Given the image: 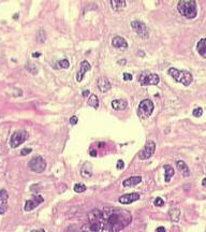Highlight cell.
Wrapping results in <instances>:
<instances>
[{"instance_id":"1","label":"cell","mask_w":206,"mask_h":232,"mask_svg":"<svg viewBox=\"0 0 206 232\" xmlns=\"http://www.w3.org/2000/svg\"><path fill=\"white\" fill-rule=\"evenodd\" d=\"M131 220V214L122 208H97L88 214V223L82 227V232H118L129 226Z\"/></svg>"},{"instance_id":"2","label":"cell","mask_w":206,"mask_h":232,"mask_svg":"<svg viewBox=\"0 0 206 232\" xmlns=\"http://www.w3.org/2000/svg\"><path fill=\"white\" fill-rule=\"evenodd\" d=\"M177 10L184 17L193 19L197 15V6L194 0H182L177 3Z\"/></svg>"},{"instance_id":"3","label":"cell","mask_w":206,"mask_h":232,"mask_svg":"<svg viewBox=\"0 0 206 232\" xmlns=\"http://www.w3.org/2000/svg\"><path fill=\"white\" fill-rule=\"evenodd\" d=\"M168 73L178 83L183 84L184 86H189L193 81L191 72L188 70H178L176 68H169Z\"/></svg>"},{"instance_id":"4","label":"cell","mask_w":206,"mask_h":232,"mask_svg":"<svg viewBox=\"0 0 206 232\" xmlns=\"http://www.w3.org/2000/svg\"><path fill=\"white\" fill-rule=\"evenodd\" d=\"M155 104L150 99H144L138 104V115L141 119H145L149 117L153 112Z\"/></svg>"},{"instance_id":"5","label":"cell","mask_w":206,"mask_h":232,"mask_svg":"<svg viewBox=\"0 0 206 232\" xmlns=\"http://www.w3.org/2000/svg\"><path fill=\"white\" fill-rule=\"evenodd\" d=\"M28 137L29 135H28V132L26 130L22 129V130L15 131L14 133L11 135V138H10V146H11L12 148L17 147L21 144H23L28 139Z\"/></svg>"},{"instance_id":"6","label":"cell","mask_w":206,"mask_h":232,"mask_svg":"<svg viewBox=\"0 0 206 232\" xmlns=\"http://www.w3.org/2000/svg\"><path fill=\"white\" fill-rule=\"evenodd\" d=\"M131 28L133 31L142 39L149 38V29L148 27L141 21H132L131 22Z\"/></svg>"},{"instance_id":"7","label":"cell","mask_w":206,"mask_h":232,"mask_svg":"<svg viewBox=\"0 0 206 232\" xmlns=\"http://www.w3.org/2000/svg\"><path fill=\"white\" fill-rule=\"evenodd\" d=\"M28 168L35 173H42L46 169V161L41 156H35L28 162Z\"/></svg>"},{"instance_id":"8","label":"cell","mask_w":206,"mask_h":232,"mask_svg":"<svg viewBox=\"0 0 206 232\" xmlns=\"http://www.w3.org/2000/svg\"><path fill=\"white\" fill-rule=\"evenodd\" d=\"M140 84L142 86H148V85H158L160 82V79L158 76V74L155 73H150V72H143L140 75Z\"/></svg>"},{"instance_id":"9","label":"cell","mask_w":206,"mask_h":232,"mask_svg":"<svg viewBox=\"0 0 206 232\" xmlns=\"http://www.w3.org/2000/svg\"><path fill=\"white\" fill-rule=\"evenodd\" d=\"M156 152V143L153 141L149 140L146 142L145 146L143 147L141 152L138 153V158L141 160H146V159H149L153 154Z\"/></svg>"},{"instance_id":"10","label":"cell","mask_w":206,"mask_h":232,"mask_svg":"<svg viewBox=\"0 0 206 232\" xmlns=\"http://www.w3.org/2000/svg\"><path fill=\"white\" fill-rule=\"evenodd\" d=\"M44 201V199H43V197L41 196H35L33 198H31V199L27 200L26 202H25V206H24V210L26 212H30L32 211V210H35L37 206L39 205V204H41L42 202Z\"/></svg>"},{"instance_id":"11","label":"cell","mask_w":206,"mask_h":232,"mask_svg":"<svg viewBox=\"0 0 206 232\" xmlns=\"http://www.w3.org/2000/svg\"><path fill=\"white\" fill-rule=\"evenodd\" d=\"M8 199H9V193L6 189L0 190V215H3L8 211L9 204H8Z\"/></svg>"},{"instance_id":"12","label":"cell","mask_w":206,"mask_h":232,"mask_svg":"<svg viewBox=\"0 0 206 232\" xmlns=\"http://www.w3.org/2000/svg\"><path fill=\"white\" fill-rule=\"evenodd\" d=\"M90 69H91L90 63H89L87 60H83L82 63H81L80 69H79L77 74H76V81L77 82H82L83 79H84V75L86 74V72H88Z\"/></svg>"},{"instance_id":"13","label":"cell","mask_w":206,"mask_h":232,"mask_svg":"<svg viewBox=\"0 0 206 232\" xmlns=\"http://www.w3.org/2000/svg\"><path fill=\"white\" fill-rule=\"evenodd\" d=\"M140 199V195L138 192H132V193H127V195H124L122 197H120L118 201L121 204H130L132 202H135Z\"/></svg>"},{"instance_id":"14","label":"cell","mask_w":206,"mask_h":232,"mask_svg":"<svg viewBox=\"0 0 206 232\" xmlns=\"http://www.w3.org/2000/svg\"><path fill=\"white\" fill-rule=\"evenodd\" d=\"M112 44L114 48H120V50H125V48H128V42L126 41V39L120 36L114 37L112 40Z\"/></svg>"},{"instance_id":"15","label":"cell","mask_w":206,"mask_h":232,"mask_svg":"<svg viewBox=\"0 0 206 232\" xmlns=\"http://www.w3.org/2000/svg\"><path fill=\"white\" fill-rule=\"evenodd\" d=\"M98 87H99V89H100L101 92H109L111 89V83H109V81L106 79V77H99V80H98Z\"/></svg>"},{"instance_id":"16","label":"cell","mask_w":206,"mask_h":232,"mask_svg":"<svg viewBox=\"0 0 206 232\" xmlns=\"http://www.w3.org/2000/svg\"><path fill=\"white\" fill-rule=\"evenodd\" d=\"M141 182H142L141 176H131L129 179H125L122 182V185H124V187H134V186L140 184Z\"/></svg>"},{"instance_id":"17","label":"cell","mask_w":206,"mask_h":232,"mask_svg":"<svg viewBox=\"0 0 206 232\" xmlns=\"http://www.w3.org/2000/svg\"><path fill=\"white\" fill-rule=\"evenodd\" d=\"M127 107H128V103L126 100H122V99H116L112 101V107L116 111H122Z\"/></svg>"},{"instance_id":"18","label":"cell","mask_w":206,"mask_h":232,"mask_svg":"<svg viewBox=\"0 0 206 232\" xmlns=\"http://www.w3.org/2000/svg\"><path fill=\"white\" fill-rule=\"evenodd\" d=\"M176 166H177V169H178V170L180 171V172H182L183 176H185V177H188V176L190 175V171H189V168H188V166H187V164H186L185 161L178 160V161L176 162Z\"/></svg>"},{"instance_id":"19","label":"cell","mask_w":206,"mask_h":232,"mask_svg":"<svg viewBox=\"0 0 206 232\" xmlns=\"http://www.w3.org/2000/svg\"><path fill=\"white\" fill-rule=\"evenodd\" d=\"M169 215H170V219L173 221V223H178L180 219V215H182V212L178 208H173L169 211Z\"/></svg>"},{"instance_id":"20","label":"cell","mask_w":206,"mask_h":232,"mask_svg":"<svg viewBox=\"0 0 206 232\" xmlns=\"http://www.w3.org/2000/svg\"><path fill=\"white\" fill-rule=\"evenodd\" d=\"M197 51L203 58H206V38L201 39L197 44Z\"/></svg>"},{"instance_id":"21","label":"cell","mask_w":206,"mask_h":232,"mask_svg":"<svg viewBox=\"0 0 206 232\" xmlns=\"http://www.w3.org/2000/svg\"><path fill=\"white\" fill-rule=\"evenodd\" d=\"M163 169H164V181L166 182V183H169V182L171 181V179L174 176V169L172 168V166H170V164H165L164 167H163Z\"/></svg>"},{"instance_id":"22","label":"cell","mask_w":206,"mask_h":232,"mask_svg":"<svg viewBox=\"0 0 206 232\" xmlns=\"http://www.w3.org/2000/svg\"><path fill=\"white\" fill-rule=\"evenodd\" d=\"M111 6H112L114 11H119V10H122L126 6V1H122V0H112L111 1Z\"/></svg>"},{"instance_id":"23","label":"cell","mask_w":206,"mask_h":232,"mask_svg":"<svg viewBox=\"0 0 206 232\" xmlns=\"http://www.w3.org/2000/svg\"><path fill=\"white\" fill-rule=\"evenodd\" d=\"M81 174H82V176L83 177H90L91 176V174H92V172H91V166L87 162L86 164H84V167H83V169H82V172H81Z\"/></svg>"},{"instance_id":"24","label":"cell","mask_w":206,"mask_h":232,"mask_svg":"<svg viewBox=\"0 0 206 232\" xmlns=\"http://www.w3.org/2000/svg\"><path fill=\"white\" fill-rule=\"evenodd\" d=\"M88 104L90 107H94V109H98L99 107V99L96 95H91L90 96V98L88 99Z\"/></svg>"},{"instance_id":"25","label":"cell","mask_w":206,"mask_h":232,"mask_svg":"<svg viewBox=\"0 0 206 232\" xmlns=\"http://www.w3.org/2000/svg\"><path fill=\"white\" fill-rule=\"evenodd\" d=\"M37 38H38V41L40 42V43H43V42H45V40H46V35H45L44 30H43V29L39 30L38 35H37Z\"/></svg>"},{"instance_id":"26","label":"cell","mask_w":206,"mask_h":232,"mask_svg":"<svg viewBox=\"0 0 206 232\" xmlns=\"http://www.w3.org/2000/svg\"><path fill=\"white\" fill-rule=\"evenodd\" d=\"M74 191L77 193H81V192H84V191L86 190V186L84 184H81V183H79V184H75L74 185Z\"/></svg>"},{"instance_id":"27","label":"cell","mask_w":206,"mask_h":232,"mask_svg":"<svg viewBox=\"0 0 206 232\" xmlns=\"http://www.w3.org/2000/svg\"><path fill=\"white\" fill-rule=\"evenodd\" d=\"M58 66L62 69H68L69 67H70V63H69V60H67V59H62V60H60V61H58Z\"/></svg>"},{"instance_id":"28","label":"cell","mask_w":206,"mask_h":232,"mask_svg":"<svg viewBox=\"0 0 206 232\" xmlns=\"http://www.w3.org/2000/svg\"><path fill=\"white\" fill-rule=\"evenodd\" d=\"M26 69L28 70V71H30L31 73H33V74H35L37 72H38V70H37V67H35V65H32V63H28V65L26 66Z\"/></svg>"},{"instance_id":"29","label":"cell","mask_w":206,"mask_h":232,"mask_svg":"<svg viewBox=\"0 0 206 232\" xmlns=\"http://www.w3.org/2000/svg\"><path fill=\"white\" fill-rule=\"evenodd\" d=\"M192 114H193V116H195V117H200V116H202V114H203V109H202V107H197V109L193 110Z\"/></svg>"},{"instance_id":"30","label":"cell","mask_w":206,"mask_h":232,"mask_svg":"<svg viewBox=\"0 0 206 232\" xmlns=\"http://www.w3.org/2000/svg\"><path fill=\"white\" fill-rule=\"evenodd\" d=\"M153 204H155L156 206H163V205H164V201H163L161 198H156V200H155Z\"/></svg>"},{"instance_id":"31","label":"cell","mask_w":206,"mask_h":232,"mask_svg":"<svg viewBox=\"0 0 206 232\" xmlns=\"http://www.w3.org/2000/svg\"><path fill=\"white\" fill-rule=\"evenodd\" d=\"M31 152H32V149H31V148H23L21 151V155H22V156H26V155L30 154Z\"/></svg>"},{"instance_id":"32","label":"cell","mask_w":206,"mask_h":232,"mask_svg":"<svg viewBox=\"0 0 206 232\" xmlns=\"http://www.w3.org/2000/svg\"><path fill=\"white\" fill-rule=\"evenodd\" d=\"M77 120H79V118H77V116H72V117H71V118H70V120H69V122H70L71 125H76V124H77Z\"/></svg>"},{"instance_id":"33","label":"cell","mask_w":206,"mask_h":232,"mask_svg":"<svg viewBox=\"0 0 206 232\" xmlns=\"http://www.w3.org/2000/svg\"><path fill=\"white\" fill-rule=\"evenodd\" d=\"M116 168H117L118 170H122L125 168V164L122 160H118L117 162V166H116Z\"/></svg>"},{"instance_id":"34","label":"cell","mask_w":206,"mask_h":232,"mask_svg":"<svg viewBox=\"0 0 206 232\" xmlns=\"http://www.w3.org/2000/svg\"><path fill=\"white\" fill-rule=\"evenodd\" d=\"M132 79H133L132 75L130 74V73H127V72H125L124 73V80L125 81H131Z\"/></svg>"},{"instance_id":"35","label":"cell","mask_w":206,"mask_h":232,"mask_svg":"<svg viewBox=\"0 0 206 232\" xmlns=\"http://www.w3.org/2000/svg\"><path fill=\"white\" fill-rule=\"evenodd\" d=\"M156 232H165V228H163V227H158Z\"/></svg>"},{"instance_id":"36","label":"cell","mask_w":206,"mask_h":232,"mask_svg":"<svg viewBox=\"0 0 206 232\" xmlns=\"http://www.w3.org/2000/svg\"><path fill=\"white\" fill-rule=\"evenodd\" d=\"M66 232H77V231L74 229L73 227H70V228H68V229L66 230Z\"/></svg>"},{"instance_id":"37","label":"cell","mask_w":206,"mask_h":232,"mask_svg":"<svg viewBox=\"0 0 206 232\" xmlns=\"http://www.w3.org/2000/svg\"><path fill=\"white\" fill-rule=\"evenodd\" d=\"M88 95H89V90L88 89L84 90V92H83V97H87Z\"/></svg>"},{"instance_id":"38","label":"cell","mask_w":206,"mask_h":232,"mask_svg":"<svg viewBox=\"0 0 206 232\" xmlns=\"http://www.w3.org/2000/svg\"><path fill=\"white\" fill-rule=\"evenodd\" d=\"M40 55H41L40 53H33L32 54V57H33V58H38V57H40Z\"/></svg>"},{"instance_id":"39","label":"cell","mask_w":206,"mask_h":232,"mask_svg":"<svg viewBox=\"0 0 206 232\" xmlns=\"http://www.w3.org/2000/svg\"><path fill=\"white\" fill-rule=\"evenodd\" d=\"M90 156L96 157V156H97V152H96V151H91V152H90Z\"/></svg>"},{"instance_id":"40","label":"cell","mask_w":206,"mask_h":232,"mask_svg":"<svg viewBox=\"0 0 206 232\" xmlns=\"http://www.w3.org/2000/svg\"><path fill=\"white\" fill-rule=\"evenodd\" d=\"M31 232H45V230H43V229H38V230H32Z\"/></svg>"},{"instance_id":"41","label":"cell","mask_w":206,"mask_h":232,"mask_svg":"<svg viewBox=\"0 0 206 232\" xmlns=\"http://www.w3.org/2000/svg\"><path fill=\"white\" fill-rule=\"evenodd\" d=\"M118 63H119V65H120V63H121V65H125V63H126V60H125V59H121V61L119 60V61H118Z\"/></svg>"},{"instance_id":"42","label":"cell","mask_w":206,"mask_h":232,"mask_svg":"<svg viewBox=\"0 0 206 232\" xmlns=\"http://www.w3.org/2000/svg\"><path fill=\"white\" fill-rule=\"evenodd\" d=\"M202 185H203V186H206V177L202 181Z\"/></svg>"}]
</instances>
